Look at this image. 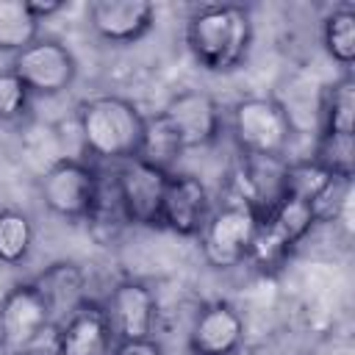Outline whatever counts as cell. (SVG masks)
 <instances>
[{
	"label": "cell",
	"instance_id": "15",
	"mask_svg": "<svg viewBox=\"0 0 355 355\" xmlns=\"http://www.w3.org/2000/svg\"><path fill=\"white\" fill-rule=\"evenodd\" d=\"M244 341V319L230 302H208L197 311L189 347L194 355H236Z\"/></svg>",
	"mask_w": 355,
	"mask_h": 355
},
{
	"label": "cell",
	"instance_id": "12",
	"mask_svg": "<svg viewBox=\"0 0 355 355\" xmlns=\"http://www.w3.org/2000/svg\"><path fill=\"white\" fill-rule=\"evenodd\" d=\"M114 330L108 313L97 302H80L64 322L55 324V355H111Z\"/></svg>",
	"mask_w": 355,
	"mask_h": 355
},
{
	"label": "cell",
	"instance_id": "6",
	"mask_svg": "<svg viewBox=\"0 0 355 355\" xmlns=\"http://www.w3.org/2000/svg\"><path fill=\"white\" fill-rule=\"evenodd\" d=\"M97 194V172L78 158H58L39 178V197L44 208L61 219H89Z\"/></svg>",
	"mask_w": 355,
	"mask_h": 355
},
{
	"label": "cell",
	"instance_id": "11",
	"mask_svg": "<svg viewBox=\"0 0 355 355\" xmlns=\"http://www.w3.org/2000/svg\"><path fill=\"white\" fill-rule=\"evenodd\" d=\"M211 216V194L208 186L189 172H169L161 200L158 225L172 230L175 236L191 239L200 236Z\"/></svg>",
	"mask_w": 355,
	"mask_h": 355
},
{
	"label": "cell",
	"instance_id": "3",
	"mask_svg": "<svg viewBox=\"0 0 355 355\" xmlns=\"http://www.w3.org/2000/svg\"><path fill=\"white\" fill-rule=\"evenodd\" d=\"M230 130L241 155L280 158L294 136L291 114L272 97H244L230 111Z\"/></svg>",
	"mask_w": 355,
	"mask_h": 355
},
{
	"label": "cell",
	"instance_id": "14",
	"mask_svg": "<svg viewBox=\"0 0 355 355\" xmlns=\"http://www.w3.org/2000/svg\"><path fill=\"white\" fill-rule=\"evenodd\" d=\"M111 330L116 341H133V338H153V327L158 319L155 294L150 286L139 280H122L105 305Z\"/></svg>",
	"mask_w": 355,
	"mask_h": 355
},
{
	"label": "cell",
	"instance_id": "4",
	"mask_svg": "<svg viewBox=\"0 0 355 355\" xmlns=\"http://www.w3.org/2000/svg\"><path fill=\"white\" fill-rule=\"evenodd\" d=\"M261 214L241 197L214 211L200 230L202 258L214 269H233L250 261Z\"/></svg>",
	"mask_w": 355,
	"mask_h": 355
},
{
	"label": "cell",
	"instance_id": "13",
	"mask_svg": "<svg viewBox=\"0 0 355 355\" xmlns=\"http://www.w3.org/2000/svg\"><path fill=\"white\" fill-rule=\"evenodd\" d=\"M89 28L108 44H136L155 25V6L147 0H94Z\"/></svg>",
	"mask_w": 355,
	"mask_h": 355
},
{
	"label": "cell",
	"instance_id": "2",
	"mask_svg": "<svg viewBox=\"0 0 355 355\" xmlns=\"http://www.w3.org/2000/svg\"><path fill=\"white\" fill-rule=\"evenodd\" d=\"M144 125L147 116L139 111V105L116 94H100L78 105V130L83 147L103 161L122 164L136 158L141 150Z\"/></svg>",
	"mask_w": 355,
	"mask_h": 355
},
{
	"label": "cell",
	"instance_id": "5",
	"mask_svg": "<svg viewBox=\"0 0 355 355\" xmlns=\"http://www.w3.org/2000/svg\"><path fill=\"white\" fill-rule=\"evenodd\" d=\"M322 216H319V208L313 202L283 194L269 211L261 214L250 261H255L263 269L280 263L311 233V227Z\"/></svg>",
	"mask_w": 355,
	"mask_h": 355
},
{
	"label": "cell",
	"instance_id": "9",
	"mask_svg": "<svg viewBox=\"0 0 355 355\" xmlns=\"http://www.w3.org/2000/svg\"><path fill=\"white\" fill-rule=\"evenodd\" d=\"M158 116L169 125V130L180 141L183 153L186 150L208 147L222 133V111H219V103L208 92H200V89L178 92L158 111Z\"/></svg>",
	"mask_w": 355,
	"mask_h": 355
},
{
	"label": "cell",
	"instance_id": "20",
	"mask_svg": "<svg viewBox=\"0 0 355 355\" xmlns=\"http://www.w3.org/2000/svg\"><path fill=\"white\" fill-rule=\"evenodd\" d=\"M313 164H319L336 183H349L355 172V136L344 133H319Z\"/></svg>",
	"mask_w": 355,
	"mask_h": 355
},
{
	"label": "cell",
	"instance_id": "8",
	"mask_svg": "<svg viewBox=\"0 0 355 355\" xmlns=\"http://www.w3.org/2000/svg\"><path fill=\"white\" fill-rule=\"evenodd\" d=\"M166 178L169 172L141 158H130L119 164L111 183H114V191H116V200H119V208L128 225H141V227L158 225Z\"/></svg>",
	"mask_w": 355,
	"mask_h": 355
},
{
	"label": "cell",
	"instance_id": "22",
	"mask_svg": "<svg viewBox=\"0 0 355 355\" xmlns=\"http://www.w3.org/2000/svg\"><path fill=\"white\" fill-rule=\"evenodd\" d=\"M33 244V225L22 211L3 208L0 211V263L14 266L22 263Z\"/></svg>",
	"mask_w": 355,
	"mask_h": 355
},
{
	"label": "cell",
	"instance_id": "16",
	"mask_svg": "<svg viewBox=\"0 0 355 355\" xmlns=\"http://www.w3.org/2000/svg\"><path fill=\"white\" fill-rule=\"evenodd\" d=\"M33 283L42 291L47 308H50L53 324L64 322L80 302H86V297H83V272L75 263H64V261L53 263Z\"/></svg>",
	"mask_w": 355,
	"mask_h": 355
},
{
	"label": "cell",
	"instance_id": "23",
	"mask_svg": "<svg viewBox=\"0 0 355 355\" xmlns=\"http://www.w3.org/2000/svg\"><path fill=\"white\" fill-rule=\"evenodd\" d=\"M31 105V92L25 89V83L8 69L0 72V122H14L19 116H25Z\"/></svg>",
	"mask_w": 355,
	"mask_h": 355
},
{
	"label": "cell",
	"instance_id": "19",
	"mask_svg": "<svg viewBox=\"0 0 355 355\" xmlns=\"http://www.w3.org/2000/svg\"><path fill=\"white\" fill-rule=\"evenodd\" d=\"M322 44L336 64L349 67L355 61V8L338 6L322 19Z\"/></svg>",
	"mask_w": 355,
	"mask_h": 355
},
{
	"label": "cell",
	"instance_id": "7",
	"mask_svg": "<svg viewBox=\"0 0 355 355\" xmlns=\"http://www.w3.org/2000/svg\"><path fill=\"white\" fill-rule=\"evenodd\" d=\"M11 72L25 83L31 97H58L69 92L78 75V61L58 39H36L11 61Z\"/></svg>",
	"mask_w": 355,
	"mask_h": 355
},
{
	"label": "cell",
	"instance_id": "26",
	"mask_svg": "<svg viewBox=\"0 0 355 355\" xmlns=\"http://www.w3.org/2000/svg\"><path fill=\"white\" fill-rule=\"evenodd\" d=\"M0 355H25V352H17V349H11L3 338H0Z\"/></svg>",
	"mask_w": 355,
	"mask_h": 355
},
{
	"label": "cell",
	"instance_id": "21",
	"mask_svg": "<svg viewBox=\"0 0 355 355\" xmlns=\"http://www.w3.org/2000/svg\"><path fill=\"white\" fill-rule=\"evenodd\" d=\"M183 147L180 141L175 139V133L169 130V125L155 114V116H147V125H144V139H141V150L136 158L164 169V172H175L172 164L180 158Z\"/></svg>",
	"mask_w": 355,
	"mask_h": 355
},
{
	"label": "cell",
	"instance_id": "18",
	"mask_svg": "<svg viewBox=\"0 0 355 355\" xmlns=\"http://www.w3.org/2000/svg\"><path fill=\"white\" fill-rule=\"evenodd\" d=\"M39 39V22L25 0H0V53H19Z\"/></svg>",
	"mask_w": 355,
	"mask_h": 355
},
{
	"label": "cell",
	"instance_id": "24",
	"mask_svg": "<svg viewBox=\"0 0 355 355\" xmlns=\"http://www.w3.org/2000/svg\"><path fill=\"white\" fill-rule=\"evenodd\" d=\"M111 355H164L155 338H133V341H114Z\"/></svg>",
	"mask_w": 355,
	"mask_h": 355
},
{
	"label": "cell",
	"instance_id": "1",
	"mask_svg": "<svg viewBox=\"0 0 355 355\" xmlns=\"http://www.w3.org/2000/svg\"><path fill=\"white\" fill-rule=\"evenodd\" d=\"M186 47L194 64L211 75L239 69L252 47V17L236 3H211L186 19Z\"/></svg>",
	"mask_w": 355,
	"mask_h": 355
},
{
	"label": "cell",
	"instance_id": "10",
	"mask_svg": "<svg viewBox=\"0 0 355 355\" xmlns=\"http://www.w3.org/2000/svg\"><path fill=\"white\" fill-rule=\"evenodd\" d=\"M53 327L50 308L36 288V283H19L8 288L0 300V338L17 349L25 352L31 349L42 333Z\"/></svg>",
	"mask_w": 355,
	"mask_h": 355
},
{
	"label": "cell",
	"instance_id": "17",
	"mask_svg": "<svg viewBox=\"0 0 355 355\" xmlns=\"http://www.w3.org/2000/svg\"><path fill=\"white\" fill-rule=\"evenodd\" d=\"M322 133L355 136V80L349 75L333 80L322 94Z\"/></svg>",
	"mask_w": 355,
	"mask_h": 355
},
{
	"label": "cell",
	"instance_id": "25",
	"mask_svg": "<svg viewBox=\"0 0 355 355\" xmlns=\"http://www.w3.org/2000/svg\"><path fill=\"white\" fill-rule=\"evenodd\" d=\"M25 6L33 14L36 22H42V19H47V17H53V14H58L64 8L61 0H25Z\"/></svg>",
	"mask_w": 355,
	"mask_h": 355
}]
</instances>
